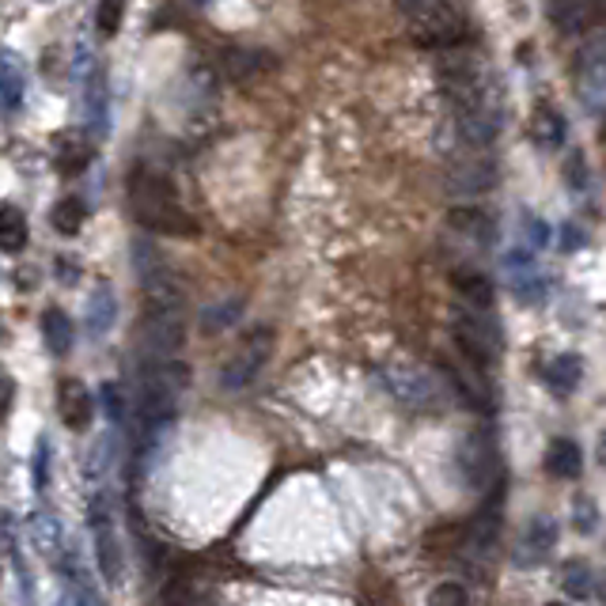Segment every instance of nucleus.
<instances>
[{"label":"nucleus","mask_w":606,"mask_h":606,"mask_svg":"<svg viewBox=\"0 0 606 606\" xmlns=\"http://www.w3.org/2000/svg\"><path fill=\"white\" fill-rule=\"evenodd\" d=\"M130 209L148 232L178 235V239L198 235L194 217L175 198V186H170L164 175H156V170H136L130 178Z\"/></svg>","instance_id":"nucleus-1"},{"label":"nucleus","mask_w":606,"mask_h":606,"mask_svg":"<svg viewBox=\"0 0 606 606\" xmlns=\"http://www.w3.org/2000/svg\"><path fill=\"white\" fill-rule=\"evenodd\" d=\"M409 42L425 49H451L463 42L466 20L451 0H403Z\"/></svg>","instance_id":"nucleus-2"},{"label":"nucleus","mask_w":606,"mask_h":606,"mask_svg":"<svg viewBox=\"0 0 606 606\" xmlns=\"http://www.w3.org/2000/svg\"><path fill=\"white\" fill-rule=\"evenodd\" d=\"M379 379L390 395L414 414H437L448 403V383L417 361H390L379 368Z\"/></svg>","instance_id":"nucleus-3"},{"label":"nucleus","mask_w":606,"mask_h":606,"mask_svg":"<svg viewBox=\"0 0 606 606\" xmlns=\"http://www.w3.org/2000/svg\"><path fill=\"white\" fill-rule=\"evenodd\" d=\"M455 345L463 349V356L474 364L477 372L493 368L500 361V349H505V338H500V327L477 307H466L455 319Z\"/></svg>","instance_id":"nucleus-4"},{"label":"nucleus","mask_w":606,"mask_h":606,"mask_svg":"<svg viewBox=\"0 0 606 606\" xmlns=\"http://www.w3.org/2000/svg\"><path fill=\"white\" fill-rule=\"evenodd\" d=\"M273 327H254L251 334L239 341V349L224 361V368H220V387L224 390H243L251 387L254 379H258V372L269 364L273 356Z\"/></svg>","instance_id":"nucleus-5"},{"label":"nucleus","mask_w":606,"mask_h":606,"mask_svg":"<svg viewBox=\"0 0 606 606\" xmlns=\"http://www.w3.org/2000/svg\"><path fill=\"white\" fill-rule=\"evenodd\" d=\"M141 341L156 361H170L186 345V315L175 304H148L141 322Z\"/></svg>","instance_id":"nucleus-6"},{"label":"nucleus","mask_w":606,"mask_h":606,"mask_svg":"<svg viewBox=\"0 0 606 606\" xmlns=\"http://www.w3.org/2000/svg\"><path fill=\"white\" fill-rule=\"evenodd\" d=\"M576 96L584 102V110L603 114L606 110V38L587 42L576 54Z\"/></svg>","instance_id":"nucleus-7"},{"label":"nucleus","mask_w":606,"mask_h":606,"mask_svg":"<svg viewBox=\"0 0 606 606\" xmlns=\"http://www.w3.org/2000/svg\"><path fill=\"white\" fill-rule=\"evenodd\" d=\"M91 542H96V565L102 580L114 584L122 576V542H118V527H114V516H110V500L107 493H99L91 500Z\"/></svg>","instance_id":"nucleus-8"},{"label":"nucleus","mask_w":606,"mask_h":606,"mask_svg":"<svg viewBox=\"0 0 606 606\" xmlns=\"http://www.w3.org/2000/svg\"><path fill=\"white\" fill-rule=\"evenodd\" d=\"M459 474L474 489H485L497 477V448H493V440L485 432H471L459 443Z\"/></svg>","instance_id":"nucleus-9"},{"label":"nucleus","mask_w":606,"mask_h":606,"mask_svg":"<svg viewBox=\"0 0 606 606\" xmlns=\"http://www.w3.org/2000/svg\"><path fill=\"white\" fill-rule=\"evenodd\" d=\"M57 409H62V421L68 429H88L91 417H96V398L80 379H65L57 390Z\"/></svg>","instance_id":"nucleus-10"},{"label":"nucleus","mask_w":606,"mask_h":606,"mask_svg":"<svg viewBox=\"0 0 606 606\" xmlns=\"http://www.w3.org/2000/svg\"><path fill=\"white\" fill-rule=\"evenodd\" d=\"M553 546H558V524L539 516L535 524H527L524 539H519V546H516V561L524 569H531V565H539V561L553 550Z\"/></svg>","instance_id":"nucleus-11"},{"label":"nucleus","mask_w":606,"mask_h":606,"mask_svg":"<svg viewBox=\"0 0 606 606\" xmlns=\"http://www.w3.org/2000/svg\"><path fill=\"white\" fill-rule=\"evenodd\" d=\"M550 23L561 34H584L595 23V0H550Z\"/></svg>","instance_id":"nucleus-12"},{"label":"nucleus","mask_w":606,"mask_h":606,"mask_svg":"<svg viewBox=\"0 0 606 606\" xmlns=\"http://www.w3.org/2000/svg\"><path fill=\"white\" fill-rule=\"evenodd\" d=\"M565 130H569L565 118H561L550 102H539V107L531 110V141L539 144L542 152H558L561 144H565Z\"/></svg>","instance_id":"nucleus-13"},{"label":"nucleus","mask_w":606,"mask_h":606,"mask_svg":"<svg viewBox=\"0 0 606 606\" xmlns=\"http://www.w3.org/2000/svg\"><path fill=\"white\" fill-rule=\"evenodd\" d=\"M542 379H546V387H550L553 395H561V398L573 395V390L580 387V379H584V361H580L576 353L553 356V361H546Z\"/></svg>","instance_id":"nucleus-14"},{"label":"nucleus","mask_w":606,"mask_h":606,"mask_svg":"<svg viewBox=\"0 0 606 606\" xmlns=\"http://www.w3.org/2000/svg\"><path fill=\"white\" fill-rule=\"evenodd\" d=\"M31 542L38 546V553L46 561H57L65 553V527L57 516H49V511H38V516L31 519Z\"/></svg>","instance_id":"nucleus-15"},{"label":"nucleus","mask_w":606,"mask_h":606,"mask_svg":"<svg viewBox=\"0 0 606 606\" xmlns=\"http://www.w3.org/2000/svg\"><path fill=\"white\" fill-rule=\"evenodd\" d=\"M448 224H451V232L474 239V243H493V220H489V212L474 209V205H459V209H451L448 212Z\"/></svg>","instance_id":"nucleus-16"},{"label":"nucleus","mask_w":606,"mask_h":606,"mask_svg":"<svg viewBox=\"0 0 606 606\" xmlns=\"http://www.w3.org/2000/svg\"><path fill=\"white\" fill-rule=\"evenodd\" d=\"M584 471V455H580V443L576 440H553L546 448V474L553 477H576Z\"/></svg>","instance_id":"nucleus-17"},{"label":"nucleus","mask_w":606,"mask_h":606,"mask_svg":"<svg viewBox=\"0 0 606 606\" xmlns=\"http://www.w3.org/2000/svg\"><path fill=\"white\" fill-rule=\"evenodd\" d=\"M451 285H455V293L463 296L466 307H477V311H489L493 307V285L485 273H474V269H459L455 277H451Z\"/></svg>","instance_id":"nucleus-18"},{"label":"nucleus","mask_w":606,"mask_h":606,"mask_svg":"<svg viewBox=\"0 0 606 606\" xmlns=\"http://www.w3.org/2000/svg\"><path fill=\"white\" fill-rule=\"evenodd\" d=\"M448 186L455 194H482L493 186V167L485 159H466L463 170H451L448 175Z\"/></svg>","instance_id":"nucleus-19"},{"label":"nucleus","mask_w":606,"mask_h":606,"mask_svg":"<svg viewBox=\"0 0 606 606\" xmlns=\"http://www.w3.org/2000/svg\"><path fill=\"white\" fill-rule=\"evenodd\" d=\"M42 338H46V349L54 356H68V349H73V322H68V315L49 307L42 315Z\"/></svg>","instance_id":"nucleus-20"},{"label":"nucleus","mask_w":606,"mask_h":606,"mask_svg":"<svg viewBox=\"0 0 606 606\" xmlns=\"http://www.w3.org/2000/svg\"><path fill=\"white\" fill-rule=\"evenodd\" d=\"M114 319H118V300H114V293L102 285L91 293V300H88V330L91 334H110Z\"/></svg>","instance_id":"nucleus-21"},{"label":"nucleus","mask_w":606,"mask_h":606,"mask_svg":"<svg viewBox=\"0 0 606 606\" xmlns=\"http://www.w3.org/2000/svg\"><path fill=\"white\" fill-rule=\"evenodd\" d=\"M27 246V220L12 205H0V251L15 254Z\"/></svg>","instance_id":"nucleus-22"},{"label":"nucleus","mask_w":606,"mask_h":606,"mask_svg":"<svg viewBox=\"0 0 606 606\" xmlns=\"http://www.w3.org/2000/svg\"><path fill=\"white\" fill-rule=\"evenodd\" d=\"M23 102V68L15 57L0 54V107L15 110Z\"/></svg>","instance_id":"nucleus-23"},{"label":"nucleus","mask_w":606,"mask_h":606,"mask_svg":"<svg viewBox=\"0 0 606 606\" xmlns=\"http://www.w3.org/2000/svg\"><path fill=\"white\" fill-rule=\"evenodd\" d=\"M239 315H243V300L232 296V300H220V304H209L201 311V330L205 334H220V330H228L232 322H239Z\"/></svg>","instance_id":"nucleus-24"},{"label":"nucleus","mask_w":606,"mask_h":606,"mask_svg":"<svg viewBox=\"0 0 606 606\" xmlns=\"http://www.w3.org/2000/svg\"><path fill=\"white\" fill-rule=\"evenodd\" d=\"M561 587H565V595H573V599H587L595 587L592 569H587L584 561H569L565 573H561Z\"/></svg>","instance_id":"nucleus-25"},{"label":"nucleus","mask_w":606,"mask_h":606,"mask_svg":"<svg viewBox=\"0 0 606 606\" xmlns=\"http://www.w3.org/2000/svg\"><path fill=\"white\" fill-rule=\"evenodd\" d=\"M125 4L130 0H99V8H96V27L102 38H114L118 27H122V15H125Z\"/></svg>","instance_id":"nucleus-26"},{"label":"nucleus","mask_w":606,"mask_h":606,"mask_svg":"<svg viewBox=\"0 0 606 606\" xmlns=\"http://www.w3.org/2000/svg\"><path fill=\"white\" fill-rule=\"evenodd\" d=\"M262 65L258 54H251V49H224V73L235 76V80H246V76H254Z\"/></svg>","instance_id":"nucleus-27"},{"label":"nucleus","mask_w":606,"mask_h":606,"mask_svg":"<svg viewBox=\"0 0 606 606\" xmlns=\"http://www.w3.org/2000/svg\"><path fill=\"white\" fill-rule=\"evenodd\" d=\"M80 220H84V205L76 201V198H68V201H62L54 209V228L62 235H76V232H80Z\"/></svg>","instance_id":"nucleus-28"},{"label":"nucleus","mask_w":606,"mask_h":606,"mask_svg":"<svg viewBox=\"0 0 606 606\" xmlns=\"http://www.w3.org/2000/svg\"><path fill=\"white\" fill-rule=\"evenodd\" d=\"M429 606H471V595H466V587L455 584V580H443V584L432 587Z\"/></svg>","instance_id":"nucleus-29"},{"label":"nucleus","mask_w":606,"mask_h":606,"mask_svg":"<svg viewBox=\"0 0 606 606\" xmlns=\"http://www.w3.org/2000/svg\"><path fill=\"white\" fill-rule=\"evenodd\" d=\"M49 459H54V451H49V440L42 437L38 448H34V459H31V482H34V489L38 493L49 485Z\"/></svg>","instance_id":"nucleus-30"},{"label":"nucleus","mask_w":606,"mask_h":606,"mask_svg":"<svg viewBox=\"0 0 606 606\" xmlns=\"http://www.w3.org/2000/svg\"><path fill=\"white\" fill-rule=\"evenodd\" d=\"M99 406H102V414L110 417V421H122L125 414H130V406H125V398H122V390H118V383H102L99 387Z\"/></svg>","instance_id":"nucleus-31"},{"label":"nucleus","mask_w":606,"mask_h":606,"mask_svg":"<svg viewBox=\"0 0 606 606\" xmlns=\"http://www.w3.org/2000/svg\"><path fill=\"white\" fill-rule=\"evenodd\" d=\"M516 293H519V300L524 304H535V300H546V280L542 277H535V269H527V273H516Z\"/></svg>","instance_id":"nucleus-32"},{"label":"nucleus","mask_w":606,"mask_h":606,"mask_svg":"<svg viewBox=\"0 0 606 606\" xmlns=\"http://www.w3.org/2000/svg\"><path fill=\"white\" fill-rule=\"evenodd\" d=\"M595 519H599V511H595L592 500H576V527L580 531H595Z\"/></svg>","instance_id":"nucleus-33"},{"label":"nucleus","mask_w":606,"mask_h":606,"mask_svg":"<svg viewBox=\"0 0 606 606\" xmlns=\"http://www.w3.org/2000/svg\"><path fill=\"white\" fill-rule=\"evenodd\" d=\"M561 246H565V251H580V246H584V232H580L576 224H565L561 228Z\"/></svg>","instance_id":"nucleus-34"},{"label":"nucleus","mask_w":606,"mask_h":606,"mask_svg":"<svg viewBox=\"0 0 606 606\" xmlns=\"http://www.w3.org/2000/svg\"><path fill=\"white\" fill-rule=\"evenodd\" d=\"M12 398H15V383L0 375V421H4L8 409H12Z\"/></svg>","instance_id":"nucleus-35"},{"label":"nucleus","mask_w":606,"mask_h":606,"mask_svg":"<svg viewBox=\"0 0 606 606\" xmlns=\"http://www.w3.org/2000/svg\"><path fill=\"white\" fill-rule=\"evenodd\" d=\"M527 239H531L535 246H546V239H550V228H546L542 220H531V224H527Z\"/></svg>","instance_id":"nucleus-36"},{"label":"nucleus","mask_w":606,"mask_h":606,"mask_svg":"<svg viewBox=\"0 0 606 606\" xmlns=\"http://www.w3.org/2000/svg\"><path fill=\"white\" fill-rule=\"evenodd\" d=\"M57 606H99V603L91 599L88 592H68V595H62V599H57Z\"/></svg>","instance_id":"nucleus-37"},{"label":"nucleus","mask_w":606,"mask_h":606,"mask_svg":"<svg viewBox=\"0 0 606 606\" xmlns=\"http://www.w3.org/2000/svg\"><path fill=\"white\" fill-rule=\"evenodd\" d=\"M595 455H599V463L606 466V429H603V437H599V448H595Z\"/></svg>","instance_id":"nucleus-38"},{"label":"nucleus","mask_w":606,"mask_h":606,"mask_svg":"<svg viewBox=\"0 0 606 606\" xmlns=\"http://www.w3.org/2000/svg\"><path fill=\"white\" fill-rule=\"evenodd\" d=\"M546 606H565V603H546Z\"/></svg>","instance_id":"nucleus-39"}]
</instances>
